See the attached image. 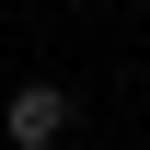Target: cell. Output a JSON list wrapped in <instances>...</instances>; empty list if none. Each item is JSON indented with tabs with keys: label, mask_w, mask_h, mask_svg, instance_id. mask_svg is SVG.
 I'll use <instances>...</instances> for the list:
<instances>
[{
	"label": "cell",
	"mask_w": 150,
	"mask_h": 150,
	"mask_svg": "<svg viewBox=\"0 0 150 150\" xmlns=\"http://www.w3.org/2000/svg\"><path fill=\"white\" fill-rule=\"evenodd\" d=\"M69 127H81V93L69 81H12V104H0V139L12 150H58Z\"/></svg>",
	"instance_id": "6da1fadb"
}]
</instances>
